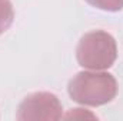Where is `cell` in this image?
I'll use <instances>...</instances> for the list:
<instances>
[{
  "label": "cell",
  "mask_w": 123,
  "mask_h": 121,
  "mask_svg": "<svg viewBox=\"0 0 123 121\" xmlns=\"http://www.w3.org/2000/svg\"><path fill=\"white\" fill-rule=\"evenodd\" d=\"M14 20V10L10 0H0V36L7 30Z\"/></svg>",
  "instance_id": "cell-4"
},
{
  "label": "cell",
  "mask_w": 123,
  "mask_h": 121,
  "mask_svg": "<svg viewBox=\"0 0 123 121\" xmlns=\"http://www.w3.org/2000/svg\"><path fill=\"white\" fill-rule=\"evenodd\" d=\"M117 57L116 40L103 30L86 33L76 49L79 66L89 70H106L112 67Z\"/></svg>",
  "instance_id": "cell-2"
},
{
  "label": "cell",
  "mask_w": 123,
  "mask_h": 121,
  "mask_svg": "<svg viewBox=\"0 0 123 121\" xmlns=\"http://www.w3.org/2000/svg\"><path fill=\"white\" fill-rule=\"evenodd\" d=\"M90 6L106 11H119L123 9V0H86Z\"/></svg>",
  "instance_id": "cell-5"
},
{
  "label": "cell",
  "mask_w": 123,
  "mask_h": 121,
  "mask_svg": "<svg viewBox=\"0 0 123 121\" xmlns=\"http://www.w3.org/2000/svg\"><path fill=\"white\" fill-rule=\"evenodd\" d=\"M63 117V107L59 98L47 91L29 94L19 105L16 118L19 121H53Z\"/></svg>",
  "instance_id": "cell-3"
},
{
  "label": "cell",
  "mask_w": 123,
  "mask_h": 121,
  "mask_svg": "<svg viewBox=\"0 0 123 121\" xmlns=\"http://www.w3.org/2000/svg\"><path fill=\"white\" fill-rule=\"evenodd\" d=\"M67 93L79 104L97 107L110 103L116 97L117 83L110 73L80 71L69 81Z\"/></svg>",
  "instance_id": "cell-1"
}]
</instances>
